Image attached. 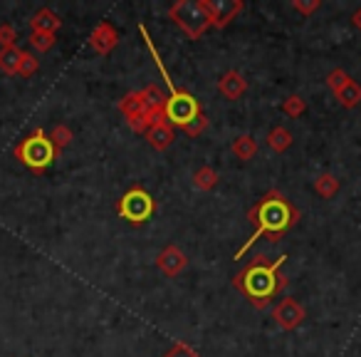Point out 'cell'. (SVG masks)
Segmentation results:
<instances>
[{
  "label": "cell",
  "instance_id": "obj_26",
  "mask_svg": "<svg viewBox=\"0 0 361 357\" xmlns=\"http://www.w3.org/2000/svg\"><path fill=\"white\" fill-rule=\"evenodd\" d=\"M349 80H351V77L346 75L344 70H339V67H336V70H331L329 75H326V85H329V90L334 92V95H336V92H339L341 87H344Z\"/></svg>",
  "mask_w": 361,
  "mask_h": 357
},
{
  "label": "cell",
  "instance_id": "obj_30",
  "mask_svg": "<svg viewBox=\"0 0 361 357\" xmlns=\"http://www.w3.org/2000/svg\"><path fill=\"white\" fill-rule=\"evenodd\" d=\"M351 23H354V25H356V28H359V30H361V8H359V11L354 13V18H351Z\"/></svg>",
  "mask_w": 361,
  "mask_h": 357
},
{
  "label": "cell",
  "instance_id": "obj_17",
  "mask_svg": "<svg viewBox=\"0 0 361 357\" xmlns=\"http://www.w3.org/2000/svg\"><path fill=\"white\" fill-rule=\"evenodd\" d=\"M231 151L238 156V159H243V161H250L252 156L257 154V141L252 139L250 134H240V136H238V139H233Z\"/></svg>",
  "mask_w": 361,
  "mask_h": 357
},
{
  "label": "cell",
  "instance_id": "obj_24",
  "mask_svg": "<svg viewBox=\"0 0 361 357\" xmlns=\"http://www.w3.org/2000/svg\"><path fill=\"white\" fill-rule=\"evenodd\" d=\"M37 67H40L37 57L32 55V52H25V50H23V55H20V67H18V75H20V77H32V75L37 72Z\"/></svg>",
  "mask_w": 361,
  "mask_h": 357
},
{
  "label": "cell",
  "instance_id": "obj_21",
  "mask_svg": "<svg viewBox=\"0 0 361 357\" xmlns=\"http://www.w3.org/2000/svg\"><path fill=\"white\" fill-rule=\"evenodd\" d=\"M50 141H52V146H55L57 151H62V149H67V146L72 144V129L67 124H57L55 129L50 131Z\"/></svg>",
  "mask_w": 361,
  "mask_h": 357
},
{
  "label": "cell",
  "instance_id": "obj_20",
  "mask_svg": "<svg viewBox=\"0 0 361 357\" xmlns=\"http://www.w3.org/2000/svg\"><path fill=\"white\" fill-rule=\"evenodd\" d=\"M218 171L213 169V166H201V169L193 174V184H196L201 192H213V189L218 187Z\"/></svg>",
  "mask_w": 361,
  "mask_h": 357
},
{
  "label": "cell",
  "instance_id": "obj_5",
  "mask_svg": "<svg viewBox=\"0 0 361 357\" xmlns=\"http://www.w3.org/2000/svg\"><path fill=\"white\" fill-rule=\"evenodd\" d=\"M169 18L180 30L186 33L191 40H201L208 28H211L201 0H198V3L196 0H178V3H173V6L169 8Z\"/></svg>",
  "mask_w": 361,
  "mask_h": 357
},
{
  "label": "cell",
  "instance_id": "obj_10",
  "mask_svg": "<svg viewBox=\"0 0 361 357\" xmlns=\"http://www.w3.org/2000/svg\"><path fill=\"white\" fill-rule=\"evenodd\" d=\"M186 266H188L186 253L180 251L178 246H173V243L166 246V248H161V253L156 256V268L169 278H176Z\"/></svg>",
  "mask_w": 361,
  "mask_h": 357
},
{
  "label": "cell",
  "instance_id": "obj_15",
  "mask_svg": "<svg viewBox=\"0 0 361 357\" xmlns=\"http://www.w3.org/2000/svg\"><path fill=\"white\" fill-rule=\"evenodd\" d=\"M20 55H23V50L18 45L0 47V72H3V75H18V67H20Z\"/></svg>",
  "mask_w": 361,
  "mask_h": 357
},
{
  "label": "cell",
  "instance_id": "obj_12",
  "mask_svg": "<svg viewBox=\"0 0 361 357\" xmlns=\"http://www.w3.org/2000/svg\"><path fill=\"white\" fill-rule=\"evenodd\" d=\"M218 92H221L226 100H240L247 92V80L238 70H228L226 75H221V80H218Z\"/></svg>",
  "mask_w": 361,
  "mask_h": 357
},
{
  "label": "cell",
  "instance_id": "obj_11",
  "mask_svg": "<svg viewBox=\"0 0 361 357\" xmlns=\"http://www.w3.org/2000/svg\"><path fill=\"white\" fill-rule=\"evenodd\" d=\"M119 45V33L111 23H99V25L92 30L90 35V47L97 52V55H109L114 47Z\"/></svg>",
  "mask_w": 361,
  "mask_h": 357
},
{
  "label": "cell",
  "instance_id": "obj_4",
  "mask_svg": "<svg viewBox=\"0 0 361 357\" xmlns=\"http://www.w3.org/2000/svg\"><path fill=\"white\" fill-rule=\"evenodd\" d=\"M16 156L27 166V169L40 174V171H45L47 166H52V161L60 156V151L52 146L50 136H47L45 131L35 129L30 136H25V139L16 146Z\"/></svg>",
  "mask_w": 361,
  "mask_h": 357
},
{
  "label": "cell",
  "instance_id": "obj_6",
  "mask_svg": "<svg viewBox=\"0 0 361 357\" xmlns=\"http://www.w3.org/2000/svg\"><path fill=\"white\" fill-rule=\"evenodd\" d=\"M116 213L131 226H141L156 213V199L144 187H131L124 197L116 201Z\"/></svg>",
  "mask_w": 361,
  "mask_h": 357
},
{
  "label": "cell",
  "instance_id": "obj_9",
  "mask_svg": "<svg viewBox=\"0 0 361 357\" xmlns=\"http://www.w3.org/2000/svg\"><path fill=\"white\" fill-rule=\"evenodd\" d=\"M305 317H307L305 305H302L300 300H295V298H282V300L272 308V320H275L282 330H295V327H300L302 322H305Z\"/></svg>",
  "mask_w": 361,
  "mask_h": 357
},
{
  "label": "cell",
  "instance_id": "obj_14",
  "mask_svg": "<svg viewBox=\"0 0 361 357\" xmlns=\"http://www.w3.org/2000/svg\"><path fill=\"white\" fill-rule=\"evenodd\" d=\"M62 21L57 13H52L50 8H42V11H37L35 16H32L30 21V28L32 33H50V35H55L57 30H60Z\"/></svg>",
  "mask_w": 361,
  "mask_h": 357
},
{
  "label": "cell",
  "instance_id": "obj_29",
  "mask_svg": "<svg viewBox=\"0 0 361 357\" xmlns=\"http://www.w3.org/2000/svg\"><path fill=\"white\" fill-rule=\"evenodd\" d=\"M292 6H295V11H300L302 16H312V13L319 8V0H295Z\"/></svg>",
  "mask_w": 361,
  "mask_h": 357
},
{
  "label": "cell",
  "instance_id": "obj_7",
  "mask_svg": "<svg viewBox=\"0 0 361 357\" xmlns=\"http://www.w3.org/2000/svg\"><path fill=\"white\" fill-rule=\"evenodd\" d=\"M119 112L124 115L126 124L131 127L134 131H139V134H146V129H149V105H146L144 95H141V90L136 92H129V95H124L119 100Z\"/></svg>",
  "mask_w": 361,
  "mask_h": 357
},
{
  "label": "cell",
  "instance_id": "obj_2",
  "mask_svg": "<svg viewBox=\"0 0 361 357\" xmlns=\"http://www.w3.org/2000/svg\"><path fill=\"white\" fill-rule=\"evenodd\" d=\"M247 221L255 226V231H252V236L238 248L235 261H240L252 248V243H257L262 236L270 243H280L282 238H285V233L297 226L300 211L287 201L285 194H280L277 189H270V192H267L265 197H260V201L247 211Z\"/></svg>",
  "mask_w": 361,
  "mask_h": 357
},
{
  "label": "cell",
  "instance_id": "obj_18",
  "mask_svg": "<svg viewBox=\"0 0 361 357\" xmlns=\"http://www.w3.org/2000/svg\"><path fill=\"white\" fill-rule=\"evenodd\" d=\"M292 131L290 129H285V127H272L270 129V134H267V144H270V149L272 151H287L292 146Z\"/></svg>",
  "mask_w": 361,
  "mask_h": 357
},
{
  "label": "cell",
  "instance_id": "obj_19",
  "mask_svg": "<svg viewBox=\"0 0 361 357\" xmlns=\"http://www.w3.org/2000/svg\"><path fill=\"white\" fill-rule=\"evenodd\" d=\"M314 192L319 194L322 199H331L339 192V179H336L334 174H329V171H324V174H319L314 179Z\"/></svg>",
  "mask_w": 361,
  "mask_h": 357
},
{
  "label": "cell",
  "instance_id": "obj_16",
  "mask_svg": "<svg viewBox=\"0 0 361 357\" xmlns=\"http://www.w3.org/2000/svg\"><path fill=\"white\" fill-rule=\"evenodd\" d=\"M334 97L339 100V105L344 107V110H354V107L361 102V85L356 80H349Z\"/></svg>",
  "mask_w": 361,
  "mask_h": 357
},
{
  "label": "cell",
  "instance_id": "obj_3",
  "mask_svg": "<svg viewBox=\"0 0 361 357\" xmlns=\"http://www.w3.org/2000/svg\"><path fill=\"white\" fill-rule=\"evenodd\" d=\"M139 33H141V37H144V42H146V50L151 52L156 67H159L161 77H164L166 90H169V100H166V117H169V122L173 127L183 129V127H186L188 122H191L193 117L201 112V105H198V100L191 95V92L178 90V87L173 85V80H171L169 72H166V65H164V60H161V55H159V50H156L154 40H151L149 30H146V25H139Z\"/></svg>",
  "mask_w": 361,
  "mask_h": 357
},
{
  "label": "cell",
  "instance_id": "obj_25",
  "mask_svg": "<svg viewBox=\"0 0 361 357\" xmlns=\"http://www.w3.org/2000/svg\"><path fill=\"white\" fill-rule=\"evenodd\" d=\"M206 127H208V115H206V112L201 110V112H198L196 117H193L191 122H188L186 127H183V131H186L188 136H198V134H201L203 129H206Z\"/></svg>",
  "mask_w": 361,
  "mask_h": 357
},
{
  "label": "cell",
  "instance_id": "obj_13",
  "mask_svg": "<svg viewBox=\"0 0 361 357\" xmlns=\"http://www.w3.org/2000/svg\"><path fill=\"white\" fill-rule=\"evenodd\" d=\"M173 139H176V127L171 122H161V124H154L146 129V141L159 151L169 149L173 144Z\"/></svg>",
  "mask_w": 361,
  "mask_h": 357
},
{
  "label": "cell",
  "instance_id": "obj_27",
  "mask_svg": "<svg viewBox=\"0 0 361 357\" xmlns=\"http://www.w3.org/2000/svg\"><path fill=\"white\" fill-rule=\"evenodd\" d=\"M164 357H201V355H198L191 345H186V342H173V345H171V350L166 352Z\"/></svg>",
  "mask_w": 361,
  "mask_h": 357
},
{
  "label": "cell",
  "instance_id": "obj_8",
  "mask_svg": "<svg viewBox=\"0 0 361 357\" xmlns=\"http://www.w3.org/2000/svg\"><path fill=\"white\" fill-rule=\"evenodd\" d=\"M211 28H226L243 11V0H201Z\"/></svg>",
  "mask_w": 361,
  "mask_h": 357
},
{
  "label": "cell",
  "instance_id": "obj_1",
  "mask_svg": "<svg viewBox=\"0 0 361 357\" xmlns=\"http://www.w3.org/2000/svg\"><path fill=\"white\" fill-rule=\"evenodd\" d=\"M285 261H287V256L267 258L265 253H257L250 263H245L243 271H238L235 276H233V286H235V291L240 293L252 308L265 310L272 303V298L285 293V288L290 286L287 276L280 273Z\"/></svg>",
  "mask_w": 361,
  "mask_h": 357
},
{
  "label": "cell",
  "instance_id": "obj_28",
  "mask_svg": "<svg viewBox=\"0 0 361 357\" xmlns=\"http://www.w3.org/2000/svg\"><path fill=\"white\" fill-rule=\"evenodd\" d=\"M16 40H18L16 28H13L11 23H3V25H0V47H13Z\"/></svg>",
  "mask_w": 361,
  "mask_h": 357
},
{
  "label": "cell",
  "instance_id": "obj_22",
  "mask_svg": "<svg viewBox=\"0 0 361 357\" xmlns=\"http://www.w3.org/2000/svg\"><path fill=\"white\" fill-rule=\"evenodd\" d=\"M282 112H285L287 117H292V119H297V117H302L307 112V102L302 100L300 95H290L282 102Z\"/></svg>",
  "mask_w": 361,
  "mask_h": 357
},
{
  "label": "cell",
  "instance_id": "obj_23",
  "mask_svg": "<svg viewBox=\"0 0 361 357\" xmlns=\"http://www.w3.org/2000/svg\"><path fill=\"white\" fill-rule=\"evenodd\" d=\"M57 42L55 35H50V33H30V45L35 47L37 52H47L52 50Z\"/></svg>",
  "mask_w": 361,
  "mask_h": 357
}]
</instances>
